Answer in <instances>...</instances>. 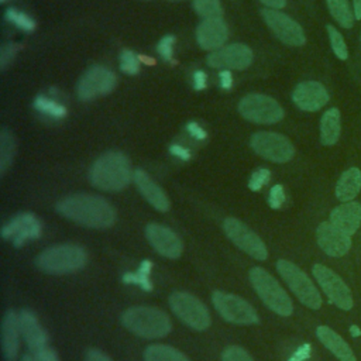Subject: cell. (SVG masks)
<instances>
[{"label": "cell", "instance_id": "1", "mask_svg": "<svg viewBox=\"0 0 361 361\" xmlns=\"http://www.w3.org/2000/svg\"><path fill=\"white\" fill-rule=\"evenodd\" d=\"M56 212L83 227L110 228L117 219L114 206L104 197L92 193H73L55 204Z\"/></svg>", "mask_w": 361, "mask_h": 361}, {"label": "cell", "instance_id": "2", "mask_svg": "<svg viewBox=\"0 0 361 361\" xmlns=\"http://www.w3.org/2000/svg\"><path fill=\"white\" fill-rule=\"evenodd\" d=\"M131 162L120 151H107L92 164L89 182L103 192H120L133 180Z\"/></svg>", "mask_w": 361, "mask_h": 361}, {"label": "cell", "instance_id": "3", "mask_svg": "<svg viewBox=\"0 0 361 361\" xmlns=\"http://www.w3.org/2000/svg\"><path fill=\"white\" fill-rule=\"evenodd\" d=\"M121 324L133 334L147 340L165 337L172 330L169 316L152 306H131L126 309L121 314Z\"/></svg>", "mask_w": 361, "mask_h": 361}, {"label": "cell", "instance_id": "4", "mask_svg": "<svg viewBox=\"0 0 361 361\" xmlns=\"http://www.w3.org/2000/svg\"><path fill=\"white\" fill-rule=\"evenodd\" d=\"M87 264V252L78 244H58L41 251L35 265L45 274L65 275L80 271Z\"/></svg>", "mask_w": 361, "mask_h": 361}, {"label": "cell", "instance_id": "5", "mask_svg": "<svg viewBox=\"0 0 361 361\" xmlns=\"http://www.w3.org/2000/svg\"><path fill=\"white\" fill-rule=\"evenodd\" d=\"M248 278L254 290L268 309L283 317L293 313V303L289 295L267 269L254 267L251 268Z\"/></svg>", "mask_w": 361, "mask_h": 361}, {"label": "cell", "instance_id": "6", "mask_svg": "<svg viewBox=\"0 0 361 361\" xmlns=\"http://www.w3.org/2000/svg\"><path fill=\"white\" fill-rule=\"evenodd\" d=\"M168 302L173 314L190 329L203 331L210 327V312L207 306L195 295L178 290L171 293Z\"/></svg>", "mask_w": 361, "mask_h": 361}, {"label": "cell", "instance_id": "7", "mask_svg": "<svg viewBox=\"0 0 361 361\" xmlns=\"http://www.w3.org/2000/svg\"><path fill=\"white\" fill-rule=\"evenodd\" d=\"M276 269L282 279L286 282L289 289L293 292V295L299 299L302 305H305L309 309H320L322 306V296L314 286V283L310 281V278L292 261L289 259H279L276 262Z\"/></svg>", "mask_w": 361, "mask_h": 361}, {"label": "cell", "instance_id": "8", "mask_svg": "<svg viewBox=\"0 0 361 361\" xmlns=\"http://www.w3.org/2000/svg\"><path fill=\"white\" fill-rule=\"evenodd\" d=\"M238 113L255 124H275L283 118L282 106L271 96L250 93L238 103Z\"/></svg>", "mask_w": 361, "mask_h": 361}, {"label": "cell", "instance_id": "9", "mask_svg": "<svg viewBox=\"0 0 361 361\" xmlns=\"http://www.w3.org/2000/svg\"><path fill=\"white\" fill-rule=\"evenodd\" d=\"M212 302L217 313L226 322L234 324H257L259 322L257 310L241 296L223 290H214L212 293Z\"/></svg>", "mask_w": 361, "mask_h": 361}, {"label": "cell", "instance_id": "10", "mask_svg": "<svg viewBox=\"0 0 361 361\" xmlns=\"http://www.w3.org/2000/svg\"><path fill=\"white\" fill-rule=\"evenodd\" d=\"M250 147L257 155L275 164H285L295 155V147L289 138L274 131H258L252 134Z\"/></svg>", "mask_w": 361, "mask_h": 361}, {"label": "cell", "instance_id": "11", "mask_svg": "<svg viewBox=\"0 0 361 361\" xmlns=\"http://www.w3.org/2000/svg\"><path fill=\"white\" fill-rule=\"evenodd\" d=\"M116 85L117 76L111 69L102 65H93L79 78L76 83V96L83 102H89L111 93Z\"/></svg>", "mask_w": 361, "mask_h": 361}, {"label": "cell", "instance_id": "12", "mask_svg": "<svg viewBox=\"0 0 361 361\" xmlns=\"http://www.w3.org/2000/svg\"><path fill=\"white\" fill-rule=\"evenodd\" d=\"M223 231L228 240L241 251L258 261H265L268 250L261 237L252 231L245 223L235 217H227L223 221Z\"/></svg>", "mask_w": 361, "mask_h": 361}, {"label": "cell", "instance_id": "13", "mask_svg": "<svg viewBox=\"0 0 361 361\" xmlns=\"http://www.w3.org/2000/svg\"><path fill=\"white\" fill-rule=\"evenodd\" d=\"M312 272L323 293H326V296L334 306L341 310H350L353 307V293L340 275H337L333 269L323 264H314Z\"/></svg>", "mask_w": 361, "mask_h": 361}, {"label": "cell", "instance_id": "14", "mask_svg": "<svg viewBox=\"0 0 361 361\" xmlns=\"http://www.w3.org/2000/svg\"><path fill=\"white\" fill-rule=\"evenodd\" d=\"M261 16L271 32L288 47H302L306 42L305 31L292 17L275 8L261 10Z\"/></svg>", "mask_w": 361, "mask_h": 361}, {"label": "cell", "instance_id": "15", "mask_svg": "<svg viewBox=\"0 0 361 361\" xmlns=\"http://www.w3.org/2000/svg\"><path fill=\"white\" fill-rule=\"evenodd\" d=\"M42 234L39 219L30 212L18 213L1 227V237L10 240L16 248L24 245L28 240H37Z\"/></svg>", "mask_w": 361, "mask_h": 361}, {"label": "cell", "instance_id": "16", "mask_svg": "<svg viewBox=\"0 0 361 361\" xmlns=\"http://www.w3.org/2000/svg\"><path fill=\"white\" fill-rule=\"evenodd\" d=\"M206 61L209 66L220 71L223 69L243 71L252 63L254 54L248 45L243 42H235V44L224 45L210 52Z\"/></svg>", "mask_w": 361, "mask_h": 361}, {"label": "cell", "instance_id": "17", "mask_svg": "<svg viewBox=\"0 0 361 361\" xmlns=\"http://www.w3.org/2000/svg\"><path fill=\"white\" fill-rule=\"evenodd\" d=\"M145 237L151 247L162 257L176 259L183 252L182 238L169 227L159 223L145 226Z\"/></svg>", "mask_w": 361, "mask_h": 361}, {"label": "cell", "instance_id": "18", "mask_svg": "<svg viewBox=\"0 0 361 361\" xmlns=\"http://www.w3.org/2000/svg\"><path fill=\"white\" fill-rule=\"evenodd\" d=\"M329 99L326 87L316 80L300 82L292 92V102L303 111H317L327 104Z\"/></svg>", "mask_w": 361, "mask_h": 361}, {"label": "cell", "instance_id": "19", "mask_svg": "<svg viewBox=\"0 0 361 361\" xmlns=\"http://www.w3.org/2000/svg\"><path fill=\"white\" fill-rule=\"evenodd\" d=\"M319 247L329 257H344L351 248V235L340 231L330 221H323L316 230Z\"/></svg>", "mask_w": 361, "mask_h": 361}, {"label": "cell", "instance_id": "20", "mask_svg": "<svg viewBox=\"0 0 361 361\" xmlns=\"http://www.w3.org/2000/svg\"><path fill=\"white\" fill-rule=\"evenodd\" d=\"M228 38V27L223 18L202 20L196 28V41L202 49L216 51L224 47Z\"/></svg>", "mask_w": 361, "mask_h": 361}, {"label": "cell", "instance_id": "21", "mask_svg": "<svg viewBox=\"0 0 361 361\" xmlns=\"http://www.w3.org/2000/svg\"><path fill=\"white\" fill-rule=\"evenodd\" d=\"M133 182L135 183L138 192L142 197L158 212H166L171 207L169 197L164 192V189L152 179L149 173L144 169L137 168L133 173Z\"/></svg>", "mask_w": 361, "mask_h": 361}, {"label": "cell", "instance_id": "22", "mask_svg": "<svg viewBox=\"0 0 361 361\" xmlns=\"http://www.w3.org/2000/svg\"><path fill=\"white\" fill-rule=\"evenodd\" d=\"M18 323H20L21 337L24 338L27 347L31 351L37 353L44 347H47L48 333L41 326L34 312H31L30 309H21L18 312Z\"/></svg>", "mask_w": 361, "mask_h": 361}, {"label": "cell", "instance_id": "23", "mask_svg": "<svg viewBox=\"0 0 361 361\" xmlns=\"http://www.w3.org/2000/svg\"><path fill=\"white\" fill-rule=\"evenodd\" d=\"M20 323L18 313L8 309L1 322V351L6 361H14L20 348Z\"/></svg>", "mask_w": 361, "mask_h": 361}, {"label": "cell", "instance_id": "24", "mask_svg": "<svg viewBox=\"0 0 361 361\" xmlns=\"http://www.w3.org/2000/svg\"><path fill=\"white\" fill-rule=\"evenodd\" d=\"M329 221L347 235H353L361 224V204L351 200L336 206Z\"/></svg>", "mask_w": 361, "mask_h": 361}, {"label": "cell", "instance_id": "25", "mask_svg": "<svg viewBox=\"0 0 361 361\" xmlns=\"http://www.w3.org/2000/svg\"><path fill=\"white\" fill-rule=\"evenodd\" d=\"M319 341L338 360V361H357L351 347L347 341L327 326H319L316 329Z\"/></svg>", "mask_w": 361, "mask_h": 361}, {"label": "cell", "instance_id": "26", "mask_svg": "<svg viewBox=\"0 0 361 361\" xmlns=\"http://www.w3.org/2000/svg\"><path fill=\"white\" fill-rule=\"evenodd\" d=\"M361 190V171L358 168H350L344 171L336 185V197L345 203L351 202Z\"/></svg>", "mask_w": 361, "mask_h": 361}, {"label": "cell", "instance_id": "27", "mask_svg": "<svg viewBox=\"0 0 361 361\" xmlns=\"http://www.w3.org/2000/svg\"><path fill=\"white\" fill-rule=\"evenodd\" d=\"M340 111L336 107L329 109L320 118V141L323 145H334L341 134Z\"/></svg>", "mask_w": 361, "mask_h": 361}, {"label": "cell", "instance_id": "28", "mask_svg": "<svg viewBox=\"0 0 361 361\" xmlns=\"http://www.w3.org/2000/svg\"><path fill=\"white\" fill-rule=\"evenodd\" d=\"M144 361H190V360L172 345L151 344L144 350Z\"/></svg>", "mask_w": 361, "mask_h": 361}, {"label": "cell", "instance_id": "29", "mask_svg": "<svg viewBox=\"0 0 361 361\" xmlns=\"http://www.w3.org/2000/svg\"><path fill=\"white\" fill-rule=\"evenodd\" d=\"M17 151L14 135L7 128L0 131V176H4L7 169L11 166Z\"/></svg>", "mask_w": 361, "mask_h": 361}, {"label": "cell", "instance_id": "30", "mask_svg": "<svg viewBox=\"0 0 361 361\" xmlns=\"http://www.w3.org/2000/svg\"><path fill=\"white\" fill-rule=\"evenodd\" d=\"M32 106L38 113H41L47 117H51V118H56V120L63 118L68 114V110L62 103H59L58 100H55L52 97L44 96V94H38L34 99Z\"/></svg>", "mask_w": 361, "mask_h": 361}, {"label": "cell", "instance_id": "31", "mask_svg": "<svg viewBox=\"0 0 361 361\" xmlns=\"http://www.w3.org/2000/svg\"><path fill=\"white\" fill-rule=\"evenodd\" d=\"M331 17L343 27L351 28L354 24V11H351L347 0H326Z\"/></svg>", "mask_w": 361, "mask_h": 361}, {"label": "cell", "instance_id": "32", "mask_svg": "<svg viewBox=\"0 0 361 361\" xmlns=\"http://www.w3.org/2000/svg\"><path fill=\"white\" fill-rule=\"evenodd\" d=\"M193 10L203 20L221 18L223 7L220 0H192Z\"/></svg>", "mask_w": 361, "mask_h": 361}, {"label": "cell", "instance_id": "33", "mask_svg": "<svg viewBox=\"0 0 361 361\" xmlns=\"http://www.w3.org/2000/svg\"><path fill=\"white\" fill-rule=\"evenodd\" d=\"M4 18L11 23L13 25H16L17 28L25 31V32H31L35 28V21L25 13L14 8V7H8L6 10Z\"/></svg>", "mask_w": 361, "mask_h": 361}, {"label": "cell", "instance_id": "34", "mask_svg": "<svg viewBox=\"0 0 361 361\" xmlns=\"http://www.w3.org/2000/svg\"><path fill=\"white\" fill-rule=\"evenodd\" d=\"M327 30V34H329V39H330V45H331V49L334 52V55L341 59V61H345L347 56H348V51H347V45L344 42V38L343 35L338 32V30L336 27H333L331 24H329L326 27Z\"/></svg>", "mask_w": 361, "mask_h": 361}, {"label": "cell", "instance_id": "35", "mask_svg": "<svg viewBox=\"0 0 361 361\" xmlns=\"http://www.w3.org/2000/svg\"><path fill=\"white\" fill-rule=\"evenodd\" d=\"M120 69L126 75H137L141 69L140 58L131 49H124L120 54Z\"/></svg>", "mask_w": 361, "mask_h": 361}, {"label": "cell", "instance_id": "36", "mask_svg": "<svg viewBox=\"0 0 361 361\" xmlns=\"http://www.w3.org/2000/svg\"><path fill=\"white\" fill-rule=\"evenodd\" d=\"M221 361H254V358L240 345H228L221 353Z\"/></svg>", "mask_w": 361, "mask_h": 361}, {"label": "cell", "instance_id": "37", "mask_svg": "<svg viewBox=\"0 0 361 361\" xmlns=\"http://www.w3.org/2000/svg\"><path fill=\"white\" fill-rule=\"evenodd\" d=\"M175 35L166 34L157 44V52L164 61H172L173 58V47H175Z\"/></svg>", "mask_w": 361, "mask_h": 361}, {"label": "cell", "instance_id": "38", "mask_svg": "<svg viewBox=\"0 0 361 361\" xmlns=\"http://www.w3.org/2000/svg\"><path fill=\"white\" fill-rule=\"evenodd\" d=\"M269 178H271L269 169H267V168H264V166L257 168V169L251 173V176H250V179H248V188H250L252 192H257V190L262 189L264 185L268 183Z\"/></svg>", "mask_w": 361, "mask_h": 361}, {"label": "cell", "instance_id": "39", "mask_svg": "<svg viewBox=\"0 0 361 361\" xmlns=\"http://www.w3.org/2000/svg\"><path fill=\"white\" fill-rule=\"evenodd\" d=\"M20 51V45L18 44H13V42H8V44H4L0 49V68L1 71H4L8 63H11V61L14 59V56L17 55V52Z\"/></svg>", "mask_w": 361, "mask_h": 361}, {"label": "cell", "instance_id": "40", "mask_svg": "<svg viewBox=\"0 0 361 361\" xmlns=\"http://www.w3.org/2000/svg\"><path fill=\"white\" fill-rule=\"evenodd\" d=\"M285 203V190L282 185H274L268 195V204L272 209H279Z\"/></svg>", "mask_w": 361, "mask_h": 361}, {"label": "cell", "instance_id": "41", "mask_svg": "<svg viewBox=\"0 0 361 361\" xmlns=\"http://www.w3.org/2000/svg\"><path fill=\"white\" fill-rule=\"evenodd\" d=\"M186 131H188V134H189L192 138H195V140H197V141H203V140H206V137H207L206 130H204L197 121H189V123L186 124Z\"/></svg>", "mask_w": 361, "mask_h": 361}, {"label": "cell", "instance_id": "42", "mask_svg": "<svg viewBox=\"0 0 361 361\" xmlns=\"http://www.w3.org/2000/svg\"><path fill=\"white\" fill-rule=\"evenodd\" d=\"M192 85L195 90H204L207 86V73L202 69H196L192 75Z\"/></svg>", "mask_w": 361, "mask_h": 361}, {"label": "cell", "instance_id": "43", "mask_svg": "<svg viewBox=\"0 0 361 361\" xmlns=\"http://www.w3.org/2000/svg\"><path fill=\"white\" fill-rule=\"evenodd\" d=\"M35 361H59L58 354L51 347H44L42 350L34 353Z\"/></svg>", "mask_w": 361, "mask_h": 361}, {"label": "cell", "instance_id": "44", "mask_svg": "<svg viewBox=\"0 0 361 361\" xmlns=\"http://www.w3.org/2000/svg\"><path fill=\"white\" fill-rule=\"evenodd\" d=\"M85 361H113V360L99 348H89L85 355Z\"/></svg>", "mask_w": 361, "mask_h": 361}, {"label": "cell", "instance_id": "45", "mask_svg": "<svg viewBox=\"0 0 361 361\" xmlns=\"http://www.w3.org/2000/svg\"><path fill=\"white\" fill-rule=\"evenodd\" d=\"M169 152L179 158V159H183V161H188L190 158V151L186 148V147H182L179 144H171L169 145Z\"/></svg>", "mask_w": 361, "mask_h": 361}, {"label": "cell", "instance_id": "46", "mask_svg": "<svg viewBox=\"0 0 361 361\" xmlns=\"http://www.w3.org/2000/svg\"><path fill=\"white\" fill-rule=\"evenodd\" d=\"M219 79H220V87L223 90H230L233 87V75L228 69H223L219 73Z\"/></svg>", "mask_w": 361, "mask_h": 361}, {"label": "cell", "instance_id": "47", "mask_svg": "<svg viewBox=\"0 0 361 361\" xmlns=\"http://www.w3.org/2000/svg\"><path fill=\"white\" fill-rule=\"evenodd\" d=\"M259 3H262L267 8H275V10H281L286 6V0H259Z\"/></svg>", "mask_w": 361, "mask_h": 361}, {"label": "cell", "instance_id": "48", "mask_svg": "<svg viewBox=\"0 0 361 361\" xmlns=\"http://www.w3.org/2000/svg\"><path fill=\"white\" fill-rule=\"evenodd\" d=\"M353 6H354L355 20H361V0H353Z\"/></svg>", "mask_w": 361, "mask_h": 361}, {"label": "cell", "instance_id": "49", "mask_svg": "<svg viewBox=\"0 0 361 361\" xmlns=\"http://www.w3.org/2000/svg\"><path fill=\"white\" fill-rule=\"evenodd\" d=\"M21 361H35V355H31V354H24Z\"/></svg>", "mask_w": 361, "mask_h": 361}, {"label": "cell", "instance_id": "50", "mask_svg": "<svg viewBox=\"0 0 361 361\" xmlns=\"http://www.w3.org/2000/svg\"><path fill=\"white\" fill-rule=\"evenodd\" d=\"M6 1H7V0H0V3H6Z\"/></svg>", "mask_w": 361, "mask_h": 361}, {"label": "cell", "instance_id": "51", "mask_svg": "<svg viewBox=\"0 0 361 361\" xmlns=\"http://www.w3.org/2000/svg\"><path fill=\"white\" fill-rule=\"evenodd\" d=\"M169 1H182V0H169Z\"/></svg>", "mask_w": 361, "mask_h": 361}]
</instances>
